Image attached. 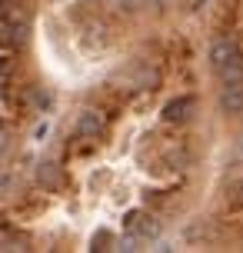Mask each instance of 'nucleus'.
Listing matches in <instances>:
<instances>
[{"label": "nucleus", "mask_w": 243, "mask_h": 253, "mask_svg": "<svg viewBox=\"0 0 243 253\" xmlns=\"http://www.w3.org/2000/svg\"><path fill=\"white\" fill-rule=\"evenodd\" d=\"M123 227H127V233H137L140 240L157 237V220H154V216H147L143 210H130L127 220H123Z\"/></svg>", "instance_id": "obj_1"}, {"label": "nucleus", "mask_w": 243, "mask_h": 253, "mask_svg": "<svg viewBox=\"0 0 243 253\" xmlns=\"http://www.w3.org/2000/svg\"><path fill=\"white\" fill-rule=\"evenodd\" d=\"M230 207L243 210V180H240V183H233V190H230Z\"/></svg>", "instance_id": "obj_9"}, {"label": "nucleus", "mask_w": 243, "mask_h": 253, "mask_svg": "<svg viewBox=\"0 0 243 253\" xmlns=\"http://www.w3.org/2000/svg\"><path fill=\"white\" fill-rule=\"evenodd\" d=\"M193 110V97H177V100H170L163 107V120L166 124H183Z\"/></svg>", "instance_id": "obj_6"}, {"label": "nucleus", "mask_w": 243, "mask_h": 253, "mask_svg": "<svg viewBox=\"0 0 243 253\" xmlns=\"http://www.w3.org/2000/svg\"><path fill=\"white\" fill-rule=\"evenodd\" d=\"M77 137L80 140H97L103 133V117L97 114V110H83V114L77 117Z\"/></svg>", "instance_id": "obj_2"}, {"label": "nucleus", "mask_w": 243, "mask_h": 253, "mask_svg": "<svg viewBox=\"0 0 243 253\" xmlns=\"http://www.w3.org/2000/svg\"><path fill=\"white\" fill-rule=\"evenodd\" d=\"M233 57H240V50H237L233 40H217V43H210V67H213V70L227 67Z\"/></svg>", "instance_id": "obj_4"}, {"label": "nucleus", "mask_w": 243, "mask_h": 253, "mask_svg": "<svg viewBox=\"0 0 243 253\" xmlns=\"http://www.w3.org/2000/svg\"><path fill=\"white\" fill-rule=\"evenodd\" d=\"M130 0H110V7H127Z\"/></svg>", "instance_id": "obj_11"}, {"label": "nucleus", "mask_w": 243, "mask_h": 253, "mask_svg": "<svg viewBox=\"0 0 243 253\" xmlns=\"http://www.w3.org/2000/svg\"><path fill=\"white\" fill-rule=\"evenodd\" d=\"M7 147H10V126L0 120V153L7 150Z\"/></svg>", "instance_id": "obj_10"}, {"label": "nucleus", "mask_w": 243, "mask_h": 253, "mask_svg": "<svg viewBox=\"0 0 243 253\" xmlns=\"http://www.w3.org/2000/svg\"><path fill=\"white\" fill-rule=\"evenodd\" d=\"M240 150H243V143H240Z\"/></svg>", "instance_id": "obj_13"}, {"label": "nucleus", "mask_w": 243, "mask_h": 253, "mask_svg": "<svg viewBox=\"0 0 243 253\" xmlns=\"http://www.w3.org/2000/svg\"><path fill=\"white\" fill-rule=\"evenodd\" d=\"M0 24L13 27V30H24L27 24V10L20 0H0Z\"/></svg>", "instance_id": "obj_3"}, {"label": "nucleus", "mask_w": 243, "mask_h": 253, "mask_svg": "<svg viewBox=\"0 0 243 253\" xmlns=\"http://www.w3.org/2000/svg\"><path fill=\"white\" fill-rule=\"evenodd\" d=\"M37 180H40V187H47V190H57L60 183H64V177H60V167H57V164H40Z\"/></svg>", "instance_id": "obj_7"}, {"label": "nucleus", "mask_w": 243, "mask_h": 253, "mask_svg": "<svg viewBox=\"0 0 243 253\" xmlns=\"http://www.w3.org/2000/svg\"><path fill=\"white\" fill-rule=\"evenodd\" d=\"M217 74L223 84H243V57H233L227 67H220Z\"/></svg>", "instance_id": "obj_8"}, {"label": "nucleus", "mask_w": 243, "mask_h": 253, "mask_svg": "<svg viewBox=\"0 0 243 253\" xmlns=\"http://www.w3.org/2000/svg\"><path fill=\"white\" fill-rule=\"evenodd\" d=\"M220 107L223 114H243V84H223Z\"/></svg>", "instance_id": "obj_5"}, {"label": "nucleus", "mask_w": 243, "mask_h": 253, "mask_svg": "<svg viewBox=\"0 0 243 253\" xmlns=\"http://www.w3.org/2000/svg\"><path fill=\"white\" fill-rule=\"evenodd\" d=\"M157 7H170V3H173V0H154Z\"/></svg>", "instance_id": "obj_12"}]
</instances>
